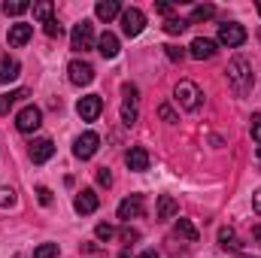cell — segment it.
I'll list each match as a JSON object with an SVG mask.
<instances>
[{
  "label": "cell",
  "mask_w": 261,
  "mask_h": 258,
  "mask_svg": "<svg viewBox=\"0 0 261 258\" xmlns=\"http://www.w3.org/2000/svg\"><path fill=\"white\" fill-rule=\"evenodd\" d=\"M228 82H231V88H234L237 97H246V94L252 91L255 79H252V67H249L246 58H234V61L228 64Z\"/></svg>",
  "instance_id": "6da1fadb"
},
{
  "label": "cell",
  "mask_w": 261,
  "mask_h": 258,
  "mask_svg": "<svg viewBox=\"0 0 261 258\" xmlns=\"http://www.w3.org/2000/svg\"><path fill=\"white\" fill-rule=\"evenodd\" d=\"M173 100L182 107V110H189V113H195L200 110V104H203V94H200V88H197L195 82H179L176 88H173Z\"/></svg>",
  "instance_id": "7a4b0ae2"
},
{
  "label": "cell",
  "mask_w": 261,
  "mask_h": 258,
  "mask_svg": "<svg viewBox=\"0 0 261 258\" xmlns=\"http://www.w3.org/2000/svg\"><path fill=\"white\" fill-rule=\"evenodd\" d=\"M219 43L228 46V49L243 46V43H246V28L237 24V21H225V24H219Z\"/></svg>",
  "instance_id": "3957f363"
},
{
  "label": "cell",
  "mask_w": 261,
  "mask_h": 258,
  "mask_svg": "<svg viewBox=\"0 0 261 258\" xmlns=\"http://www.w3.org/2000/svg\"><path fill=\"white\" fill-rule=\"evenodd\" d=\"M70 46L76 49V52H88L91 46H94V28H91V21H79L76 28H73V34H70Z\"/></svg>",
  "instance_id": "277c9868"
},
{
  "label": "cell",
  "mask_w": 261,
  "mask_h": 258,
  "mask_svg": "<svg viewBox=\"0 0 261 258\" xmlns=\"http://www.w3.org/2000/svg\"><path fill=\"white\" fill-rule=\"evenodd\" d=\"M76 113H79L82 122H94V119L103 113V97H100V94H85V97H79Z\"/></svg>",
  "instance_id": "5b68a950"
},
{
  "label": "cell",
  "mask_w": 261,
  "mask_h": 258,
  "mask_svg": "<svg viewBox=\"0 0 261 258\" xmlns=\"http://www.w3.org/2000/svg\"><path fill=\"white\" fill-rule=\"evenodd\" d=\"M97 146H100V137H97L94 131H85V134L76 137V143H73V155L82 158V161H88V158L97 152Z\"/></svg>",
  "instance_id": "8992f818"
},
{
  "label": "cell",
  "mask_w": 261,
  "mask_h": 258,
  "mask_svg": "<svg viewBox=\"0 0 261 258\" xmlns=\"http://www.w3.org/2000/svg\"><path fill=\"white\" fill-rule=\"evenodd\" d=\"M143 28H146V15H143L137 6L122 9V31H125V37H140Z\"/></svg>",
  "instance_id": "52a82bcc"
},
{
  "label": "cell",
  "mask_w": 261,
  "mask_h": 258,
  "mask_svg": "<svg viewBox=\"0 0 261 258\" xmlns=\"http://www.w3.org/2000/svg\"><path fill=\"white\" fill-rule=\"evenodd\" d=\"M43 125V113H40V107H24L18 116H15V128L21 131V134H31V131H37Z\"/></svg>",
  "instance_id": "ba28073f"
},
{
  "label": "cell",
  "mask_w": 261,
  "mask_h": 258,
  "mask_svg": "<svg viewBox=\"0 0 261 258\" xmlns=\"http://www.w3.org/2000/svg\"><path fill=\"white\" fill-rule=\"evenodd\" d=\"M67 76L73 85H91L94 82V67L88 61H70L67 64Z\"/></svg>",
  "instance_id": "9c48e42d"
},
{
  "label": "cell",
  "mask_w": 261,
  "mask_h": 258,
  "mask_svg": "<svg viewBox=\"0 0 261 258\" xmlns=\"http://www.w3.org/2000/svg\"><path fill=\"white\" fill-rule=\"evenodd\" d=\"M189 55H192L195 61H210V58L216 55V43L206 40V37H195L192 46H189Z\"/></svg>",
  "instance_id": "30bf717a"
},
{
  "label": "cell",
  "mask_w": 261,
  "mask_h": 258,
  "mask_svg": "<svg viewBox=\"0 0 261 258\" xmlns=\"http://www.w3.org/2000/svg\"><path fill=\"white\" fill-rule=\"evenodd\" d=\"M140 216H143V194H130L119 203V219L130 222V219H140Z\"/></svg>",
  "instance_id": "8fae6325"
},
{
  "label": "cell",
  "mask_w": 261,
  "mask_h": 258,
  "mask_svg": "<svg viewBox=\"0 0 261 258\" xmlns=\"http://www.w3.org/2000/svg\"><path fill=\"white\" fill-rule=\"evenodd\" d=\"M97 194L91 192V189H82V192L76 194V200H73V210L79 213V216H91L94 210H97Z\"/></svg>",
  "instance_id": "7c38bea8"
},
{
  "label": "cell",
  "mask_w": 261,
  "mask_h": 258,
  "mask_svg": "<svg viewBox=\"0 0 261 258\" xmlns=\"http://www.w3.org/2000/svg\"><path fill=\"white\" fill-rule=\"evenodd\" d=\"M125 164H128L130 170H137V173L149 170V152H146L143 146H130L128 155H125Z\"/></svg>",
  "instance_id": "4fadbf2b"
},
{
  "label": "cell",
  "mask_w": 261,
  "mask_h": 258,
  "mask_svg": "<svg viewBox=\"0 0 261 258\" xmlns=\"http://www.w3.org/2000/svg\"><path fill=\"white\" fill-rule=\"evenodd\" d=\"M125 104H122V122L125 125H134L137 122V88L134 85H125Z\"/></svg>",
  "instance_id": "5bb4252c"
},
{
  "label": "cell",
  "mask_w": 261,
  "mask_h": 258,
  "mask_svg": "<svg viewBox=\"0 0 261 258\" xmlns=\"http://www.w3.org/2000/svg\"><path fill=\"white\" fill-rule=\"evenodd\" d=\"M52 155H55L52 140H34V143H31V161H34V164H46Z\"/></svg>",
  "instance_id": "9a60e30c"
},
{
  "label": "cell",
  "mask_w": 261,
  "mask_h": 258,
  "mask_svg": "<svg viewBox=\"0 0 261 258\" xmlns=\"http://www.w3.org/2000/svg\"><path fill=\"white\" fill-rule=\"evenodd\" d=\"M31 37H34V28H31V24H24V21H18V24H12V28H9V46H15V49H18V46H24Z\"/></svg>",
  "instance_id": "2e32d148"
},
{
  "label": "cell",
  "mask_w": 261,
  "mask_h": 258,
  "mask_svg": "<svg viewBox=\"0 0 261 258\" xmlns=\"http://www.w3.org/2000/svg\"><path fill=\"white\" fill-rule=\"evenodd\" d=\"M94 15H97L100 21H113L116 15H122V6H119V0H100V3L94 6Z\"/></svg>",
  "instance_id": "e0dca14e"
},
{
  "label": "cell",
  "mask_w": 261,
  "mask_h": 258,
  "mask_svg": "<svg viewBox=\"0 0 261 258\" xmlns=\"http://www.w3.org/2000/svg\"><path fill=\"white\" fill-rule=\"evenodd\" d=\"M97 52L103 55V58H116L119 55V37L116 34H100V40H97Z\"/></svg>",
  "instance_id": "ac0fdd59"
},
{
  "label": "cell",
  "mask_w": 261,
  "mask_h": 258,
  "mask_svg": "<svg viewBox=\"0 0 261 258\" xmlns=\"http://www.w3.org/2000/svg\"><path fill=\"white\" fill-rule=\"evenodd\" d=\"M18 73H21V64L15 58L0 55V82H12V79H18Z\"/></svg>",
  "instance_id": "d6986e66"
},
{
  "label": "cell",
  "mask_w": 261,
  "mask_h": 258,
  "mask_svg": "<svg viewBox=\"0 0 261 258\" xmlns=\"http://www.w3.org/2000/svg\"><path fill=\"white\" fill-rule=\"evenodd\" d=\"M28 97V88H18V91H9V94H0V116H6L18 100Z\"/></svg>",
  "instance_id": "ffe728a7"
},
{
  "label": "cell",
  "mask_w": 261,
  "mask_h": 258,
  "mask_svg": "<svg viewBox=\"0 0 261 258\" xmlns=\"http://www.w3.org/2000/svg\"><path fill=\"white\" fill-rule=\"evenodd\" d=\"M176 213H179L176 200H173L170 194H161V197H158V219H173Z\"/></svg>",
  "instance_id": "44dd1931"
},
{
  "label": "cell",
  "mask_w": 261,
  "mask_h": 258,
  "mask_svg": "<svg viewBox=\"0 0 261 258\" xmlns=\"http://www.w3.org/2000/svg\"><path fill=\"white\" fill-rule=\"evenodd\" d=\"M176 234H179L182 240H189V243H197V237H200L197 228L189 222V219H176Z\"/></svg>",
  "instance_id": "7402d4cb"
},
{
  "label": "cell",
  "mask_w": 261,
  "mask_h": 258,
  "mask_svg": "<svg viewBox=\"0 0 261 258\" xmlns=\"http://www.w3.org/2000/svg\"><path fill=\"white\" fill-rule=\"evenodd\" d=\"M34 18L43 21V24H49V21H52V0H40V3H34Z\"/></svg>",
  "instance_id": "603a6c76"
},
{
  "label": "cell",
  "mask_w": 261,
  "mask_h": 258,
  "mask_svg": "<svg viewBox=\"0 0 261 258\" xmlns=\"http://www.w3.org/2000/svg\"><path fill=\"white\" fill-rule=\"evenodd\" d=\"M213 15H216V6L213 3H197L195 9H192V21H206Z\"/></svg>",
  "instance_id": "cb8c5ba5"
},
{
  "label": "cell",
  "mask_w": 261,
  "mask_h": 258,
  "mask_svg": "<svg viewBox=\"0 0 261 258\" xmlns=\"http://www.w3.org/2000/svg\"><path fill=\"white\" fill-rule=\"evenodd\" d=\"M219 246H222V249H237V234H234V228H219Z\"/></svg>",
  "instance_id": "d4e9b609"
},
{
  "label": "cell",
  "mask_w": 261,
  "mask_h": 258,
  "mask_svg": "<svg viewBox=\"0 0 261 258\" xmlns=\"http://www.w3.org/2000/svg\"><path fill=\"white\" fill-rule=\"evenodd\" d=\"M28 9H31L28 0H12V3L6 0V3H3V12H6V15H21V12H28Z\"/></svg>",
  "instance_id": "484cf974"
},
{
  "label": "cell",
  "mask_w": 261,
  "mask_h": 258,
  "mask_svg": "<svg viewBox=\"0 0 261 258\" xmlns=\"http://www.w3.org/2000/svg\"><path fill=\"white\" fill-rule=\"evenodd\" d=\"M186 28H189V21H186V18H173V15H170V18L164 21V31H167V34H182Z\"/></svg>",
  "instance_id": "4316f807"
},
{
  "label": "cell",
  "mask_w": 261,
  "mask_h": 258,
  "mask_svg": "<svg viewBox=\"0 0 261 258\" xmlns=\"http://www.w3.org/2000/svg\"><path fill=\"white\" fill-rule=\"evenodd\" d=\"M34 258H58V243H43L34 249Z\"/></svg>",
  "instance_id": "83f0119b"
},
{
  "label": "cell",
  "mask_w": 261,
  "mask_h": 258,
  "mask_svg": "<svg viewBox=\"0 0 261 258\" xmlns=\"http://www.w3.org/2000/svg\"><path fill=\"white\" fill-rule=\"evenodd\" d=\"M94 234H97V240H103V243H107V240H113V237H116V228H113V225H107V222H100V225L94 228Z\"/></svg>",
  "instance_id": "f1b7e54d"
},
{
  "label": "cell",
  "mask_w": 261,
  "mask_h": 258,
  "mask_svg": "<svg viewBox=\"0 0 261 258\" xmlns=\"http://www.w3.org/2000/svg\"><path fill=\"white\" fill-rule=\"evenodd\" d=\"M15 200H18V197H15V192H12L9 186L0 189V207H3V210H6V207H15Z\"/></svg>",
  "instance_id": "f546056e"
},
{
  "label": "cell",
  "mask_w": 261,
  "mask_h": 258,
  "mask_svg": "<svg viewBox=\"0 0 261 258\" xmlns=\"http://www.w3.org/2000/svg\"><path fill=\"white\" fill-rule=\"evenodd\" d=\"M43 31H46V37H52V40H55V37H61V34H64V28H61V24H58V21H55V18H52V21H49V24H46V28H43Z\"/></svg>",
  "instance_id": "4dcf8cb0"
},
{
  "label": "cell",
  "mask_w": 261,
  "mask_h": 258,
  "mask_svg": "<svg viewBox=\"0 0 261 258\" xmlns=\"http://www.w3.org/2000/svg\"><path fill=\"white\" fill-rule=\"evenodd\" d=\"M37 200H40L43 207H49V203H52V192H49L46 186H40V189H37Z\"/></svg>",
  "instance_id": "1f68e13d"
},
{
  "label": "cell",
  "mask_w": 261,
  "mask_h": 258,
  "mask_svg": "<svg viewBox=\"0 0 261 258\" xmlns=\"http://www.w3.org/2000/svg\"><path fill=\"white\" fill-rule=\"evenodd\" d=\"M97 183H100V186H107V189H110V186H113V173H110V170H107V167H100V170H97Z\"/></svg>",
  "instance_id": "d6a6232c"
},
{
  "label": "cell",
  "mask_w": 261,
  "mask_h": 258,
  "mask_svg": "<svg viewBox=\"0 0 261 258\" xmlns=\"http://www.w3.org/2000/svg\"><path fill=\"white\" fill-rule=\"evenodd\" d=\"M122 240H125V243H134V240H140V231H137V228H122Z\"/></svg>",
  "instance_id": "836d02e7"
},
{
  "label": "cell",
  "mask_w": 261,
  "mask_h": 258,
  "mask_svg": "<svg viewBox=\"0 0 261 258\" xmlns=\"http://www.w3.org/2000/svg\"><path fill=\"white\" fill-rule=\"evenodd\" d=\"M164 49H167V55H170V61H182V58H186V52H182L179 46H164Z\"/></svg>",
  "instance_id": "e575fe53"
},
{
  "label": "cell",
  "mask_w": 261,
  "mask_h": 258,
  "mask_svg": "<svg viewBox=\"0 0 261 258\" xmlns=\"http://www.w3.org/2000/svg\"><path fill=\"white\" fill-rule=\"evenodd\" d=\"M252 140L261 146V116H252Z\"/></svg>",
  "instance_id": "d590c367"
},
{
  "label": "cell",
  "mask_w": 261,
  "mask_h": 258,
  "mask_svg": "<svg viewBox=\"0 0 261 258\" xmlns=\"http://www.w3.org/2000/svg\"><path fill=\"white\" fill-rule=\"evenodd\" d=\"M158 116H161L164 122H176V113H173L170 107H161V110H158Z\"/></svg>",
  "instance_id": "8d00e7d4"
},
{
  "label": "cell",
  "mask_w": 261,
  "mask_h": 258,
  "mask_svg": "<svg viewBox=\"0 0 261 258\" xmlns=\"http://www.w3.org/2000/svg\"><path fill=\"white\" fill-rule=\"evenodd\" d=\"M252 207H255V213L261 216V189H258L255 194H252Z\"/></svg>",
  "instance_id": "74e56055"
},
{
  "label": "cell",
  "mask_w": 261,
  "mask_h": 258,
  "mask_svg": "<svg viewBox=\"0 0 261 258\" xmlns=\"http://www.w3.org/2000/svg\"><path fill=\"white\" fill-rule=\"evenodd\" d=\"M158 12H161V15H170V12H173V6H170V3H158Z\"/></svg>",
  "instance_id": "f35d334b"
},
{
  "label": "cell",
  "mask_w": 261,
  "mask_h": 258,
  "mask_svg": "<svg viewBox=\"0 0 261 258\" xmlns=\"http://www.w3.org/2000/svg\"><path fill=\"white\" fill-rule=\"evenodd\" d=\"M252 237H255V240L261 243V225H255V228H252Z\"/></svg>",
  "instance_id": "ab89813d"
},
{
  "label": "cell",
  "mask_w": 261,
  "mask_h": 258,
  "mask_svg": "<svg viewBox=\"0 0 261 258\" xmlns=\"http://www.w3.org/2000/svg\"><path fill=\"white\" fill-rule=\"evenodd\" d=\"M140 258H158V255H155L152 249H146V252H143V255H140Z\"/></svg>",
  "instance_id": "60d3db41"
},
{
  "label": "cell",
  "mask_w": 261,
  "mask_h": 258,
  "mask_svg": "<svg viewBox=\"0 0 261 258\" xmlns=\"http://www.w3.org/2000/svg\"><path fill=\"white\" fill-rule=\"evenodd\" d=\"M255 9H258V15H261V0H258V3H255Z\"/></svg>",
  "instance_id": "b9f144b4"
},
{
  "label": "cell",
  "mask_w": 261,
  "mask_h": 258,
  "mask_svg": "<svg viewBox=\"0 0 261 258\" xmlns=\"http://www.w3.org/2000/svg\"><path fill=\"white\" fill-rule=\"evenodd\" d=\"M258 161H261V146H258Z\"/></svg>",
  "instance_id": "7bdbcfd3"
},
{
  "label": "cell",
  "mask_w": 261,
  "mask_h": 258,
  "mask_svg": "<svg viewBox=\"0 0 261 258\" xmlns=\"http://www.w3.org/2000/svg\"><path fill=\"white\" fill-rule=\"evenodd\" d=\"M240 258H252V255H240Z\"/></svg>",
  "instance_id": "ee69618b"
},
{
  "label": "cell",
  "mask_w": 261,
  "mask_h": 258,
  "mask_svg": "<svg viewBox=\"0 0 261 258\" xmlns=\"http://www.w3.org/2000/svg\"><path fill=\"white\" fill-rule=\"evenodd\" d=\"M258 37H261V34H258Z\"/></svg>",
  "instance_id": "f6af8a7d"
}]
</instances>
